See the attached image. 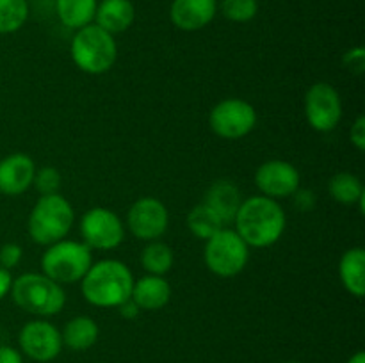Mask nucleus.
I'll return each instance as SVG.
<instances>
[{
  "instance_id": "33",
  "label": "nucleus",
  "mask_w": 365,
  "mask_h": 363,
  "mask_svg": "<svg viewBox=\"0 0 365 363\" xmlns=\"http://www.w3.org/2000/svg\"><path fill=\"white\" fill-rule=\"evenodd\" d=\"M0 363H24L21 352L9 345H0Z\"/></svg>"
},
{
  "instance_id": "9",
  "label": "nucleus",
  "mask_w": 365,
  "mask_h": 363,
  "mask_svg": "<svg viewBox=\"0 0 365 363\" xmlns=\"http://www.w3.org/2000/svg\"><path fill=\"white\" fill-rule=\"evenodd\" d=\"M81 235L89 249L109 251L116 249L125 238L123 221L106 206H93L82 216Z\"/></svg>"
},
{
  "instance_id": "32",
  "label": "nucleus",
  "mask_w": 365,
  "mask_h": 363,
  "mask_svg": "<svg viewBox=\"0 0 365 363\" xmlns=\"http://www.w3.org/2000/svg\"><path fill=\"white\" fill-rule=\"evenodd\" d=\"M116 308H118V313H120V315L127 320L135 319V317L141 313V308L135 305V301L132 298H128L127 301H123L120 306H116Z\"/></svg>"
},
{
  "instance_id": "35",
  "label": "nucleus",
  "mask_w": 365,
  "mask_h": 363,
  "mask_svg": "<svg viewBox=\"0 0 365 363\" xmlns=\"http://www.w3.org/2000/svg\"><path fill=\"white\" fill-rule=\"evenodd\" d=\"M348 363H365V352L364 351L355 352V354L348 359Z\"/></svg>"
},
{
  "instance_id": "28",
  "label": "nucleus",
  "mask_w": 365,
  "mask_h": 363,
  "mask_svg": "<svg viewBox=\"0 0 365 363\" xmlns=\"http://www.w3.org/2000/svg\"><path fill=\"white\" fill-rule=\"evenodd\" d=\"M342 64L346 70L353 75H362L365 71V48L364 46H355L348 50L342 57Z\"/></svg>"
},
{
  "instance_id": "3",
  "label": "nucleus",
  "mask_w": 365,
  "mask_h": 363,
  "mask_svg": "<svg viewBox=\"0 0 365 363\" xmlns=\"http://www.w3.org/2000/svg\"><path fill=\"white\" fill-rule=\"evenodd\" d=\"M9 294L18 308L38 317L57 315L66 305L63 285L43 273H25L18 276L13 280Z\"/></svg>"
},
{
  "instance_id": "17",
  "label": "nucleus",
  "mask_w": 365,
  "mask_h": 363,
  "mask_svg": "<svg viewBox=\"0 0 365 363\" xmlns=\"http://www.w3.org/2000/svg\"><path fill=\"white\" fill-rule=\"evenodd\" d=\"M130 298L141 308V312L143 310L145 312H157L170 302L171 285L168 283L164 276L146 274V276L134 281Z\"/></svg>"
},
{
  "instance_id": "13",
  "label": "nucleus",
  "mask_w": 365,
  "mask_h": 363,
  "mask_svg": "<svg viewBox=\"0 0 365 363\" xmlns=\"http://www.w3.org/2000/svg\"><path fill=\"white\" fill-rule=\"evenodd\" d=\"M302 184L299 171L287 160H267L257 167L255 185L262 196L271 199L291 198Z\"/></svg>"
},
{
  "instance_id": "20",
  "label": "nucleus",
  "mask_w": 365,
  "mask_h": 363,
  "mask_svg": "<svg viewBox=\"0 0 365 363\" xmlns=\"http://www.w3.org/2000/svg\"><path fill=\"white\" fill-rule=\"evenodd\" d=\"M98 333V324L91 317L78 315L68 320L64 330L61 331V338H63V345L70 347L71 351H88L96 344Z\"/></svg>"
},
{
  "instance_id": "23",
  "label": "nucleus",
  "mask_w": 365,
  "mask_h": 363,
  "mask_svg": "<svg viewBox=\"0 0 365 363\" xmlns=\"http://www.w3.org/2000/svg\"><path fill=\"white\" fill-rule=\"evenodd\" d=\"M187 228L196 238L207 241L225 228V224L212 209H209L205 203H200L187 214Z\"/></svg>"
},
{
  "instance_id": "24",
  "label": "nucleus",
  "mask_w": 365,
  "mask_h": 363,
  "mask_svg": "<svg viewBox=\"0 0 365 363\" xmlns=\"http://www.w3.org/2000/svg\"><path fill=\"white\" fill-rule=\"evenodd\" d=\"M173 262V249L160 241L148 242V246L141 253V265L145 267L146 273L155 274V276H164L166 273H170Z\"/></svg>"
},
{
  "instance_id": "16",
  "label": "nucleus",
  "mask_w": 365,
  "mask_h": 363,
  "mask_svg": "<svg viewBox=\"0 0 365 363\" xmlns=\"http://www.w3.org/2000/svg\"><path fill=\"white\" fill-rule=\"evenodd\" d=\"M134 21L135 7L132 0H100L93 23L114 36L128 31Z\"/></svg>"
},
{
  "instance_id": "8",
  "label": "nucleus",
  "mask_w": 365,
  "mask_h": 363,
  "mask_svg": "<svg viewBox=\"0 0 365 363\" xmlns=\"http://www.w3.org/2000/svg\"><path fill=\"white\" fill-rule=\"evenodd\" d=\"M209 125L217 137L237 141L255 128L257 110L242 98H225L210 110Z\"/></svg>"
},
{
  "instance_id": "19",
  "label": "nucleus",
  "mask_w": 365,
  "mask_h": 363,
  "mask_svg": "<svg viewBox=\"0 0 365 363\" xmlns=\"http://www.w3.org/2000/svg\"><path fill=\"white\" fill-rule=\"evenodd\" d=\"M339 276L346 290L356 299L365 294V249L351 248L341 256L339 262Z\"/></svg>"
},
{
  "instance_id": "15",
  "label": "nucleus",
  "mask_w": 365,
  "mask_h": 363,
  "mask_svg": "<svg viewBox=\"0 0 365 363\" xmlns=\"http://www.w3.org/2000/svg\"><path fill=\"white\" fill-rule=\"evenodd\" d=\"M217 13V0H173L170 6L171 23L184 32L205 28Z\"/></svg>"
},
{
  "instance_id": "1",
  "label": "nucleus",
  "mask_w": 365,
  "mask_h": 363,
  "mask_svg": "<svg viewBox=\"0 0 365 363\" xmlns=\"http://www.w3.org/2000/svg\"><path fill=\"white\" fill-rule=\"evenodd\" d=\"M234 223L235 231L250 248H269L284 235L287 216L277 199L252 196L242 199Z\"/></svg>"
},
{
  "instance_id": "25",
  "label": "nucleus",
  "mask_w": 365,
  "mask_h": 363,
  "mask_svg": "<svg viewBox=\"0 0 365 363\" xmlns=\"http://www.w3.org/2000/svg\"><path fill=\"white\" fill-rule=\"evenodd\" d=\"M27 18V0H0V34H13L20 31Z\"/></svg>"
},
{
  "instance_id": "11",
  "label": "nucleus",
  "mask_w": 365,
  "mask_h": 363,
  "mask_svg": "<svg viewBox=\"0 0 365 363\" xmlns=\"http://www.w3.org/2000/svg\"><path fill=\"white\" fill-rule=\"evenodd\" d=\"M127 224L134 237L152 242L166 233L168 224H170V212L160 199L145 196L132 203L127 214Z\"/></svg>"
},
{
  "instance_id": "10",
  "label": "nucleus",
  "mask_w": 365,
  "mask_h": 363,
  "mask_svg": "<svg viewBox=\"0 0 365 363\" xmlns=\"http://www.w3.org/2000/svg\"><path fill=\"white\" fill-rule=\"evenodd\" d=\"M305 117L317 132H331L342 120V100L330 82H316L305 95Z\"/></svg>"
},
{
  "instance_id": "36",
  "label": "nucleus",
  "mask_w": 365,
  "mask_h": 363,
  "mask_svg": "<svg viewBox=\"0 0 365 363\" xmlns=\"http://www.w3.org/2000/svg\"><path fill=\"white\" fill-rule=\"evenodd\" d=\"M287 363H299V362H287Z\"/></svg>"
},
{
  "instance_id": "7",
  "label": "nucleus",
  "mask_w": 365,
  "mask_h": 363,
  "mask_svg": "<svg viewBox=\"0 0 365 363\" xmlns=\"http://www.w3.org/2000/svg\"><path fill=\"white\" fill-rule=\"evenodd\" d=\"M203 260L207 269L220 278H234L245 270L250 260V246L232 228H221L205 241Z\"/></svg>"
},
{
  "instance_id": "29",
  "label": "nucleus",
  "mask_w": 365,
  "mask_h": 363,
  "mask_svg": "<svg viewBox=\"0 0 365 363\" xmlns=\"http://www.w3.org/2000/svg\"><path fill=\"white\" fill-rule=\"evenodd\" d=\"M21 256H24V249L14 242H7L0 248V267L7 270L14 269L21 262Z\"/></svg>"
},
{
  "instance_id": "2",
  "label": "nucleus",
  "mask_w": 365,
  "mask_h": 363,
  "mask_svg": "<svg viewBox=\"0 0 365 363\" xmlns=\"http://www.w3.org/2000/svg\"><path fill=\"white\" fill-rule=\"evenodd\" d=\"M134 276L127 263L107 258L93 262L81 280L86 301L98 308H116L132 295Z\"/></svg>"
},
{
  "instance_id": "34",
  "label": "nucleus",
  "mask_w": 365,
  "mask_h": 363,
  "mask_svg": "<svg viewBox=\"0 0 365 363\" xmlns=\"http://www.w3.org/2000/svg\"><path fill=\"white\" fill-rule=\"evenodd\" d=\"M11 285H13V276H11V270L0 267V301H2V299L11 292Z\"/></svg>"
},
{
  "instance_id": "27",
  "label": "nucleus",
  "mask_w": 365,
  "mask_h": 363,
  "mask_svg": "<svg viewBox=\"0 0 365 363\" xmlns=\"http://www.w3.org/2000/svg\"><path fill=\"white\" fill-rule=\"evenodd\" d=\"M61 182H63V177H61L59 169L53 166H45L41 169H36L32 185H34L36 191L41 196H50L59 194Z\"/></svg>"
},
{
  "instance_id": "6",
  "label": "nucleus",
  "mask_w": 365,
  "mask_h": 363,
  "mask_svg": "<svg viewBox=\"0 0 365 363\" xmlns=\"http://www.w3.org/2000/svg\"><path fill=\"white\" fill-rule=\"evenodd\" d=\"M93 263V249L84 242L63 241L46 246L41 256V269L45 276L59 285H73L84 278Z\"/></svg>"
},
{
  "instance_id": "21",
  "label": "nucleus",
  "mask_w": 365,
  "mask_h": 363,
  "mask_svg": "<svg viewBox=\"0 0 365 363\" xmlns=\"http://www.w3.org/2000/svg\"><path fill=\"white\" fill-rule=\"evenodd\" d=\"M98 0H56V13L61 23L71 31L95 21Z\"/></svg>"
},
{
  "instance_id": "18",
  "label": "nucleus",
  "mask_w": 365,
  "mask_h": 363,
  "mask_svg": "<svg viewBox=\"0 0 365 363\" xmlns=\"http://www.w3.org/2000/svg\"><path fill=\"white\" fill-rule=\"evenodd\" d=\"M209 209L217 214L223 224L234 223L237 210L242 203L241 191L230 180H217L207 189L203 201Z\"/></svg>"
},
{
  "instance_id": "12",
  "label": "nucleus",
  "mask_w": 365,
  "mask_h": 363,
  "mask_svg": "<svg viewBox=\"0 0 365 363\" xmlns=\"http://www.w3.org/2000/svg\"><path fill=\"white\" fill-rule=\"evenodd\" d=\"M21 352L34 362H52L63 349L61 331L48 320H31L18 335Z\"/></svg>"
},
{
  "instance_id": "5",
  "label": "nucleus",
  "mask_w": 365,
  "mask_h": 363,
  "mask_svg": "<svg viewBox=\"0 0 365 363\" xmlns=\"http://www.w3.org/2000/svg\"><path fill=\"white\" fill-rule=\"evenodd\" d=\"M73 221V206L64 196H41L34 203L29 216V235L36 244L50 246L66 238Z\"/></svg>"
},
{
  "instance_id": "26",
  "label": "nucleus",
  "mask_w": 365,
  "mask_h": 363,
  "mask_svg": "<svg viewBox=\"0 0 365 363\" xmlns=\"http://www.w3.org/2000/svg\"><path fill=\"white\" fill-rule=\"evenodd\" d=\"M217 7L228 21L246 23V21H252L259 13V0H221Z\"/></svg>"
},
{
  "instance_id": "14",
  "label": "nucleus",
  "mask_w": 365,
  "mask_h": 363,
  "mask_svg": "<svg viewBox=\"0 0 365 363\" xmlns=\"http://www.w3.org/2000/svg\"><path fill=\"white\" fill-rule=\"evenodd\" d=\"M36 164L27 153H11L0 160V192L20 196L34 182Z\"/></svg>"
},
{
  "instance_id": "30",
  "label": "nucleus",
  "mask_w": 365,
  "mask_h": 363,
  "mask_svg": "<svg viewBox=\"0 0 365 363\" xmlns=\"http://www.w3.org/2000/svg\"><path fill=\"white\" fill-rule=\"evenodd\" d=\"M294 198V206L299 210V212H312L316 209V194L314 191H309V189H298V191L292 194Z\"/></svg>"
},
{
  "instance_id": "22",
  "label": "nucleus",
  "mask_w": 365,
  "mask_h": 363,
  "mask_svg": "<svg viewBox=\"0 0 365 363\" xmlns=\"http://www.w3.org/2000/svg\"><path fill=\"white\" fill-rule=\"evenodd\" d=\"M328 192L335 201L342 205H356L365 194L362 180L353 173H337L330 178Z\"/></svg>"
},
{
  "instance_id": "31",
  "label": "nucleus",
  "mask_w": 365,
  "mask_h": 363,
  "mask_svg": "<svg viewBox=\"0 0 365 363\" xmlns=\"http://www.w3.org/2000/svg\"><path fill=\"white\" fill-rule=\"evenodd\" d=\"M349 139H351V144L355 146L359 152H364L365 149V116H359L355 120V123L351 125Z\"/></svg>"
},
{
  "instance_id": "4",
  "label": "nucleus",
  "mask_w": 365,
  "mask_h": 363,
  "mask_svg": "<svg viewBox=\"0 0 365 363\" xmlns=\"http://www.w3.org/2000/svg\"><path fill=\"white\" fill-rule=\"evenodd\" d=\"M70 52L75 66L88 75L107 73L118 59L116 39L96 23L75 31Z\"/></svg>"
}]
</instances>
